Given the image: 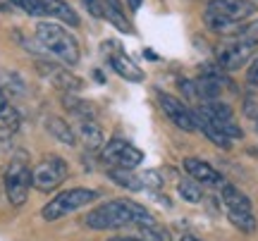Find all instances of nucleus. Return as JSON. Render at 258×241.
I'll use <instances>...</instances> for the list:
<instances>
[{"label": "nucleus", "instance_id": "nucleus-35", "mask_svg": "<svg viewBox=\"0 0 258 241\" xmlns=\"http://www.w3.org/2000/svg\"><path fill=\"white\" fill-rule=\"evenodd\" d=\"M256 129H258V122H256Z\"/></svg>", "mask_w": 258, "mask_h": 241}, {"label": "nucleus", "instance_id": "nucleus-4", "mask_svg": "<svg viewBox=\"0 0 258 241\" xmlns=\"http://www.w3.org/2000/svg\"><path fill=\"white\" fill-rule=\"evenodd\" d=\"M84 224L91 229H120L132 224V210H129V198H117V201H108L93 208L91 213L84 217Z\"/></svg>", "mask_w": 258, "mask_h": 241}, {"label": "nucleus", "instance_id": "nucleus-20", "mask_svg": "<svg viewBox=\"0 0 258 241\" xmlns=\"http://www.w3.org/2000/svg\"><path fill=\"white\" fill-rule=\"evenodd\" d=\"M0 122H3L5 127H10V129H17L19 122H22L19 110L15 108V103L10 101V96L3 91V89H0Z\"/></svg>", "mask_w": 258, "mask_h": 241}, {"label": "nucleus", "instance_id": "nucleus-23", "mask_svg": "<svg viewBox=\"0 0 258 241\" xmlns=\"http://www.w3.org/2000/svg\"><path fill=\"white\" fill-rule=\"evenodd\" d=\"M0 89L3 91H15V93H24V82H22V76L15 74V72H8V69H0Z\"/></svg>", "mask_w": 258, "mask_h": 241}, {"label": "nucleus", "instance_id": "nucleus-27", "mask_svg": "<svg viewBox=\"0 0 258 241\" xmlns=\"http://www.w3.org/2000/svg\"><path fill=\"white\" fill-rule=\"evenodd\" d=\"M246 84H249L251 89H258V57L249 65V69H246Z\"/></svg>", "mask_w": 258, "mask_h": 241}, {"label": "nucleus", "instance_id": "nucleus-21", "mask_svg": "<svg viewBox=\"0 0 258 241\" xmlns=\"http://www.w3.org/2000/svg\"><path fill=\"white\" fill-rule=\"evenodd\" d=\"M177 194H179V198L182 201H186V203H201L203 201V189L201 184L196 182V179H182L179 184H177Z\"/></svg>", "mask_w": 258, "mask_h": 241}, {"label": "nucleus", "instance_id": "nucleus-8", "mask_svg": "<svg viewBox=\"0 0 258 241\" xmlns=\"http://www.w3.org/2000/svg\"><path fill=\"white\" fill-rule=\"evenodd\" d=\"M256 41H237V38H230L225 46L218 50V65L225 69V72H237L244 65H249L253 53H256Z\"/></svg>", "mask_w": 258, "mask_h": 241}, {"label": "nucleus", "instance_id": "nucleus-5", "mask_svg": "<svg viewBox=\"0 0 258 241\" xmlns=\"http://www.w3.org/2000/svg\"><path fill=\"white\" fill-rule=\"evenodd\" d=\"M67 175H70L67 160L60 158V155H46L43 160H38V165L31 170V184L38 191L50 194L53 189H57L67 179Z\"/></svg>", "mask_w": 258, "mask_h": 241}, {"label": "nucleus", "instance_id": "nucleus-17", "mask_svg": "<svg viewBox=\"0 0 258 241\" xmlns=\"http://www.w3.org/2000/svg\"><path fill=\"white\" fill-rule=\"evenodd\" d=\"M108 177L112 179V184H117L120 189H127V191H141L144 189L141 177H137L132 170H124V167H112Z\"/></svg>", "mask_w": 258, "mask_h": 241}, {"label": "nucleus", "instance_id": "nucleus-3", "mask_svg": "<svg viewBox=\"0 0 258 241\" xmlns=\"http://www.w3.org/2000/svg\"><path fill=\"white\" fill-rule=\"evenodd\" d=\"M98 191L96 189H86V186H74V189H67L62 194H57L53 201H48L43 208H41V217L46 222H55V220H62L70 213H77L86 205H91L96 198H98Z\"/></svg>", "mask_w": 258, "mask_h": 241}, {"label": "nucleus", "instance_id": "nucleus-2", "mask_svg": "<svg viewBox=\"0 0 258 241\" xmlns=\"http://www.w3.org/2000/svg\"><path fill=\"white\" fill-rule=\"evenodd\" d=\"M36 41L48 50V55H55L57 60H62L64 65L74 67V65H79V60H82L77 38L64 27L55 24V22H38Z\"/></svg>", "mask_w": 258, "mask_h": 241}, {"label": "nucleus", "instance_id": "nucleus-12", "mask_svg": "<svg viewBox=\"0 0 258 241\" xmlns=\"http://www.w3.org/2000/svg\"><path fill=\"white\" fill-rule=\"evenodd\" d=\"M43 127H46V131L53 136V139L64 143V146H74V143H77V131H74L72 124L67 120H62V117L48 115L46 122H43Z\"/></svg>", "mask_w": 258, "mask_h": 241}, {"label": "nucleus", "instance_id": "nucleus-22", "mask_svg": "<svg viewBox=\"0 0 258 241\" xmlns=\"http://www.w3.org/2000/svg\"><path fill=\"white\" fill-rule=\"evenodd\" d=\"M137 239L141 241H172L170 232L160 224H144V227H137Z\"/></svg>", "mask_w": 258, "mask_h": 241}, {"label": "nucleus", "instance_id": "nucleus-13", "mask_svg": "<svg viewBox=\"0 0 258 241\" xmlns=\"http://www.w3.org/2000/svg\"><path fill=\"white\" fill-rule=\"evenodd\" d=\"M110 67L115 74H120L124 82L129 84H139L146 79V74H144V69H139L132 60H129L124 53H117V55H110Z\"/></svg>", "mask_w": 258, "mask_h": 241}, {"label": "nucleus", "instance_id": "nucleus-19", "mask_svg": "<svg viewBox=\"0 0 258 241\" xmlns=\"http://www.w3.org/2000/svg\"><path fill=\"white\" fill-rule=\"evenodd\" d=\"M227 220L232 227H237L241 234H253L258 229L253 210H227Z\"/></svg>", "mask_w": 258, "mask_h": 241}, {"label": "nucleus", "instance_id": "nucleus-30", "mask_svg": "<svg viewBox=\"0 0 258 241\" xmlns=\"http://www.w3.org/2000/svg\"><path fill=\"white\" fill-rule=\"evenodd\" d=\"M141 3H144V0H127V5H129V10H132V12H137V10L141 8Z\"/></svg>", "mask_w": 258, "mask_h": 241}, {"label": "nucleus", "instance_id": "nucleus-10", "mask_svg": "<svg viewBox=\"0 0 258 241\" xmlns=\"http://www.w3.org/2000/svg\"><path fill=\"white\" fill-rule=\"evenodd\" d=\"M36 67H38V72L46 76L53 86H57L62 93H79L84 89V79L72 74V69H64V67L46 62V60H38Z\"/></svg>", "mask_w": 258, "mask_h": 241}, {"label": "nucleus", "instance_id": "nucleus-6", "mask_svg": "<svg viewBox=\"0 0 258 241\" xmlns=\"http://www.w3.org/2000/svg\"><path fill=\"white\" fill-rule=\"evenodd\" d=\"M101 160L103 163H108L112 167H124V170H134L144 163V153L134 146V143H129L127 139H110L103 143L101 148Z\"/></svg>", "mask_w": 258, "mask_h": 241}, {"label": "nucleus", "instance_id": "nucleus-29", "mask_svg": "<svg viewBox=\"0 0 258 241\" xmlns=\"http://www.w3.org/2000/svg\"><path fill=\"white\" fill-rule=\"evenodd\" d=\"M12 10H15V5L10 0H0V12H12Z\"/></svg>", "mask_w": 258, "mask_h": 241}, {"label": "nucleus", "instance_id": "nucleus-33", "mask_svg": "<svg viewBox=\"0 0 258 241\" xmlns=\"http://www.w3.org/2000/svg\"><path fill=\"white\" fill-rule=\"evenodd\" d=\"M144 55H146L148 60H158V55H156V53H153V50H144Z\"/></svg>", "mask_w": 258, "mask_h": 241}, {"label": "nucleus", "instance_id": "nucleus-9", "mask_svg": "<svg viewBox=\"0 0 258 241\" xmlns=\"http://www.w3.org/2000/svg\"><path fill=\"white\" fill-rule=\"evenodd\" d=\"M158 105H160V110L165 112V117L175 124L177 129L189 131V134H191V131H199L194 110L186 108L179 98H175V96H170V93H165V91H160L158 93Z\"/></svg>", "mask_w": 258, "mask_h": 241}, {"label": "nucleus", "instance_id": "nucleus-31", "mask_svg": "<svg viewBox=\"0 0 258 241\" xmlns=\"http://www.w3.org/2000/svg\"><path fill=\"white\" fill-rule=\"evenodd\" d=\"M108 241H141L137 236H115V239H108Z\"/></svg>", "mask_w": 258, "mask_h": 241}, {"label": "nucleus", "instance_id": "nucleus-34", "mask_svg": "<svg viewBox=\"0 0 258 241\" xmlns=\"http://www.w3.org/2000/svg\"><path fill=\"white\" fill-rule=\"evenodd\" d=\"M93 76H96V79H98V82H105V79H103V74H101V72H98V69H96V72H93Z\"/></svg>", "mask_w": 258, "mask_h": 241}, {"label": "nucleus", "instance_id": "nucleus-26", "mask_svg": "<svg viewBox=\"0 0 258 241\" xmlns=\"http://www.w3.org/2000/svg\"><path fill=\"white\" fill-rule=\"evenodd\" d=\"M179 91L184 93L189 101H199V93H196V82H189V79H182L179 82Z\"/></svg>", "mask_w": 258, "mask_h": 241}, {"label": "nucleus", "instance_id": "nucleus-24", "mask_svg": "<svg viewBox=\"0 0 258 241\" xmlns=\"http://www.w3.org/2000/svg\"><path fill=\"white\" fill-rule=\"evenodd\" d=\"M10 3H12L17 10H22V12L31 15V17H46V15H48L43 0H10Z\"/></svg>", "mask_w": 258, "mask_h": 241}, {"label": "nucleus", "instance_id": "nucleus-15", "mask_svg": "<svg viewBox=\"0 0 258 241\" xmlns=\"http://www.w3.org/2000/svg\"><path fill=\"white\" fill-rule=\"evenodd\" d=\"M43 5H46L50 17L60 19V22L70 24V27H82V19H79L77 10L70 3H64V0H43Z\"/></svg>", "mask_w": 258, "mask_h": 241}, {"label": "nucleus", "instance_id": "nucleus-18", "mask_svg": "<svg viewBox=\"0 0 258 241\" xmlns=\"http://www.w3.org/2000/svg\"><path fill=\"white\" fill-rule=\"evenodd\" d=\"M79 134L89 148H103V143H105L103 129L93 120H79Z\"/></svg>", "mask_w": 258, "mask_h": 241}, {"label": "nucleus", "instance_id": "nucleus-14", "mask_svg": "<svg viewBox=\"0 0 258 241\" xmlns=\"http://www.w3.org/2000/svg\"><path fill=\"white\" fill-rule=\"evenodd\" d=\"M220 196L227 210H253V203H251L249 196L244 194V191H239L237 186L227 184V182L220 186Z\"/></svg>", "mask_w": 258, "mask_h": 241}, {"label": "nucleus", "instance_id": "nucleus-25", "mask_svg": "<svg viewBox=\"0 0 258 241\" xmlns=\"http://www.w3.org/2000/svg\"><path fill=\"white\" fill-rule=\"evenodd\" d=\"M230 38H237V41H256L258 43V19L256 22H244L230 34Z\"/></svg>", "mask_w": 258, "mask_h": 241}, {"label": "nucleus", "instance_id": "nucleus-16", "mask_svg": "<svg viewBox=\"0 0 258 241\" xmlns=\"http://www.w3.org/2000/svg\"><path fill=\"white\" fill-rule=\"evenodd\" d=\"M62 105L67 112H72L74 117H79V120H93V105L89 101H82V98H77V93H62Z\"/></svg>", "mask_w": 258, "mask_h": 241}, {"label": "nucleus", "instance_id": "nucleus-28", "mask_svg": "<svg viewBox=\"0 0 258 241\" xmlns=\"http://www.w3.org/2000/svg\"><path fill=\"white\" fill-rule=\"evenodd\" d=\"M141 182H144V186H156V189H160L163 186V179L158 177V172H146V175L141 177Z\"/></svg>", "mask_w": 258, "mask_h": 241}, {"label": "nucleus", "instance_id": "nucleus-36", "mask_svg": "<svg viewBox=\"0 0 258 241\" xmlns=\"http://www.w3.org/2000/svg\"><path fill=\"white\" fill-rule=\"evenodd\" d=\"M253 3H256V0H253Z\"/></svg>", "mask_w": 258, "mask_h": 241}, {"label": "nucleus", "instance_id": "nucleus-32", "mask_svg": "<svg viewBox=\"0 0 258 241\" xmlns=\"http://www.w3.org/2000/svg\"><path fill=\"white\" fill-rule=\"evenodd\" d=\"M179 241H201V239H199V236H191V234H184Z\"/></svg>", "mask_w": 258, "mask_h": 241}, {"label": "nucleus", "instance_id": "nucleus-1", "mask_svg": "<svg viewBox=\"0 0 258 241\" xmlns=\"http://www.w3.org/2000/svg\"><path fill=\"white\" fill-rule=\"evenodd\" d=\"M253 0H208L203 10V24L215 34L230 36L234 29L256 15Z\"/></svg>", "mask_w": 258, "mask_h": 241}, {"label": "nucleus", "instance_id": "nucleus-11", "mask_svg": "<svg viewBox=\"0 0 258 241\" xmlns=\"http://www.w3.org/2000/svg\"><path fill=\"white\" fill-rule=\"evenodd\" d=\"M182 167H184L186 175L191 177V179H196L199 184H208V186L225 184V177H222L211 163H206V160H201V158H184Z\"/></svg>", "mask_w": 258, "mask_h": 241}, {"label": "nucleus", "instance_id": "nucleus-7", "mask_svg": "<svg viewBox=\"0 0 258 241\" xmlns=\"http://www.w3.org/2000/svg\"><path fill=\"white\" fill-rule=\"evenodd\" d=\"M31 170L24 160H12L5 172V194L12 205H24L27 203L29 189H31Z\"/></svg>", "mask_w": 258, "mask_h": 241}]
</instances>
